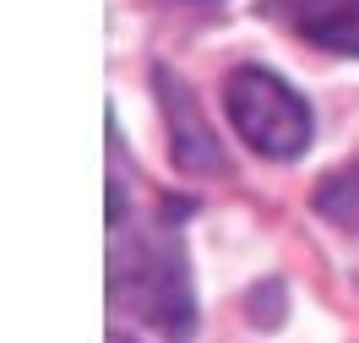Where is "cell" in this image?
Instances as JSON below:
<instances>
[{
	"label": "cell",
	"instance_id": "6da1fadb",
	"mask_svg": "<svg viewBox=\"0 0 359 343\" xmlns=\"http://www.w3.org/2000/svg\"><path fill=\"white\" fill-rule=\"evenodd\" d=\"M109 300L120 311L142 316L147 327L169 338H191L196 327V300H191V273L175 240H114L109 251Z\"/></svg>",
	"mask_w": 359,
	"mask_h": 343
},
{
	"label": "cell",
	"instance_id": "7a4b0ae2",
	"mask_svg": "<svg viewBox=\"0 0 359 343\" xmlns=\"http://www.w3.org/2000/svg\"><path fill=\"white\" fill-rule=\"evenodd\" d=\"M224 109H229V120H234V131H240L262 159L289 163L311 147V131H316L311 104H305L283 76H272V71H262V66H240L229 76Z\"/></svg>",
	"mask_w": 359,
	"mask_h": 343
},
{
	"label": "cell",
	"instance_id": "3957f363",
	"mask_svg": "<svg viewBox=\"0 0 359 343\" xmlns=\"http://www.w3.org/2000/svg\"><path fill=\"white\" fill-rule=\"evenodd\" d=\"M158 98H163V120H169L175 163H180V169H191V175H212V169L224 163V153H218V137H212V126L202 120L191 88L180 82L175 71H158Z\"/></svg>",
	"mask_w": 359,
	"mask_h": 343
},
{
	"label": "cell",
	"instance_id": "277c9868",
	"mask_svg": "<svg viewBox=\"0 0 359 343\" xmlns=\"http://www.w3.org/2000/svg\"><path fill=\"white\" fill-rule=\"evenodd\" d=\"M299 39L332 55H359V0H278Z\"/></svg>",
	"mask_w": 359,
	"mask_h": 343
},
{
	"label": "cell",
	"instance_id": "5b68a950",
	"mask_svg": "<svg viewBox=\"0 0 359 343\" xmlns=\"http://www.w3.org/2000/svg\"><path fill=\"white\" fill-rule=\"evenodd\" d=\"M316 213H327L343 229H359V163H348V169H337L316 185Z\"/></svg>",
	"mask_w": 359,
	"mask_h": 343
},
{
	"label": "cell",
	"instance_id": "8992f818",
	"mask_svg": "<svg viewBox=\"0 0 359 343\" xmlns=\"http://www.w3.org/2000/svg\"><path fill=\"white\" fill-rule=\"evenodd\" d=\"M109 343H131V338H126V332H109Z\"/></svg>",
	"mask_w": 359,
	"mask_h": 343
}]
</instances>
